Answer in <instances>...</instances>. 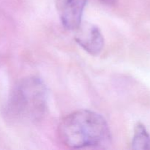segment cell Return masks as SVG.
I'll list each match as a JSON object with an SVG mask.
<instances>
[{
  "label": "cell",
  "mask_w": 150,
  "mask_h": 150,
  "mask_svg": "<svg viewBox=\"0 0 150 150\" xmlns=\"http://www.w3.org/2000/svg\"><path fill=\"white\" fill-rule=\"evenodd\" d=\"M59 136L67 146L73 149L103 145L110 139L105 119L89 110H79L66 116L59 125Z\"/></svg>",
  "instance_id": "cell-1"
},
{
  "label": "cell",
  "mask_w": 150,
  "mask_h": 150,
  "mask_svg": "<svg viewBox=\"0 0 150 150\" xmlns=\"http://www.w3.org/2000/svg\"><path fill=\"white\" fill-rule=\"evenodd\" d=\"M48 90L38 77H27L16 84L10 95L8 112L19 121H37L47 109Z\"/></svg>",
  "instance_id": "cell-2"
},
{
  "label": "cell",
  "mask_w": 150,
  "mask_h": 150,
  "mask_svg": "<svg viewBox=\"0 0 150 150\" xmlns=\"http://www.w3.org/2000/svg\"><path fill=\"white\" fill-rule=\"evenodd\" d=\"M55 2L63 26L68 30L78 29L87 0H55Z\"/></svg>",
  "instance_id": "cell-3"
},
{
  "label": "cell",
  "mask_w": 150,
  "mask_h": 150,
  "mask_svg": "<svg viewBox=\"0 0 150 150\" xmlns=\"http://www.w3.org/2000/svg\"><path fill=\"white\" fill-rule=\"evenodd\" d=\"M76 30L77 43L91 55H99L104 46V38L99 28L91 23H81Z\"/></svg>",
  "instance_id": "cell-4"
},
{
  "label": "cell",
  "mask_w": 150,
  "mask_h": 150,
  "mask_svg": "<svg viewBox=\"0 0 150 150\" xmlns=\"http://www.w3.org/2000/svg\"><path fill=\"white\" fill-rule=\"evenodd\" d=\"M132 148L134 149H150V135L142 123H138L135 127Z\"/></svg>",
  "instance_id": "cell-5"
},
{
  "label": "cell",
  "mask_w": 150,
  "mask_h": 150,
  "mask_svg": "<svg viewBox=\"0 0 150 150\" xmlns=\"http://www.w3.org/2000/svg\"><path fill=\"white\" fill-rule=\"evenodd\" d=\"M100 1L108 5H114L117 2L118 0H100Z\"/></svg>",
  "instance_id": "cell-6"
}]
</instances>
